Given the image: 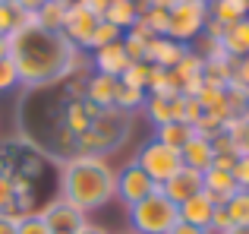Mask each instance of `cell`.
<instances>
[{
    "instance_id": "1",
    "label": "cell",
    "mask_w": 249,
    "mask_h": 234,
    "mask_svg": "<svg viewBox=\"0 0 249 234\" xmlns=\"http://www.w3.org/2000/svg\"><path fill=\"white\" fill-rule=\"evenodd\" d=\"M76 44L63 32L48 29H19L10 35V60L16 63L19 86L25 89H48L57 86L63 76L70 54Z\"/></svg>"
},
{
    "instance_id": "2",
    "label": "cell",
    "mask_w": 249,
    "mask_h": 234,
    "mask_svg": "<svg viewBox=\"0 0 249 234\" xmlns=\"http://www.w3.org/2000/svg\"><path fill=\"white\" fill-rule=\"evenodd\" d=\"M60 199L82 212L104 209L117 199V171L101 155H73L60 161Z\"/></svg>"
},
{
    "instance_id": "3",
    "label": "cell",
    "mask_w": 249,
    "mask_h": 234,
    "mask_svg": "<svg viewBox=\"0 0 249 234\" xmlns=\"http://www.w3.org/2000/svg\"><path fill=\"white\" fill-rule=\"evenodd\" d=\"M129 130H133V114H123L117 108H104L98 117L89 123L82 136H76V155H110L126 142Z\"/></svg>"
},
{
    "instance_id": "4",
    "label": "cell",
    "mask_w": 249,
    "mask_h": 234,
    "mask_svg": "<svg viewBox=\"0 0 249 234\" xmlns=\"http://www.w3.org/2000/svg\"><path fill=\"white\" fill-rule=\"evenodd\" d=\"M126 218H129V231L133 234H170L174 225L180 222V212H177V206L170 203L158 187V190L148 193L145 199L129 206Z\"/></svg>"
},
{
    "instance_id": "5",
    "label": "cell",
    "mask_w": 249,
    "mask_h": 234,
    "mask_svg": "<svg viewBox=\"0 0 249 234\" xmlns=\"http://www.w3.org/2000/svg\"><path fill=\"white\" fill-rule=\"evenodd\" d=\"M133 161H136V165H139L158 187L167 184V180L183 168L180 149H170V146H164V142H158V139H148L145 146H139V152H136Z\"/></svg>"
},
{
    "instance_id": "6",
    "label": "cell",
    "mask_w": 249,
    "mask_h": 234,
    "mask_svg": "<svg viewBox=\"0 0 249 234\" xmlns=\"http://www.w3.org/2000/svg\"><path fill=\"white\" fill-rule=\"evenodd\" d=\"M167 38L180 44H193L196 38H202V29L208 22V3L205 0H193V3H180L167 10Z\"/></svg>"
},
{
    "instance_id": "7",
    "label": "cell",
    "mask_w": 249,
    "mask_h": 234,
    "mask_svg": "<svg viewBox=\"0 0 249 234\" xmlns=\"http://www.w3.org/2000/svg\"><path fill=\"white\" fill-rule=\"evenodd\" d=\"M38 215L44 218V225H48L51 234H79L85 225H89V212H82L79 206L67 203V199H60V196L51 206L38 209Z\"/></svg>"
},
{
    "instance_id": "8",
    "label": "cell",
    "mask_w": 249,
    "mask_h": 234,
    "mask_svg": "<svg viewBox=\"0 0 249 234\" xmlns=\"http://www.w3.org/2000/svg\"><path fill=\"white\" fill-rule=\"evenodd\" d=\"M155 190H158V184H155L136 161H129V165H123L120 171H117V199H120L126 209L136 206L139 199H145L148 193H155Z\"/></svg>"
},
{
    "instance_id": "9",
    "label": "cell",
    "mask_w": 249,
    "mask_h": 234,
    "mask_svg": "<svg viewBox=\"0 0 249 234\" xmlns=\"http://www.w3.org/2000/svg\"><path fill=\"white\" fill-rule=\"evenodd\" d=\"M98 22H101V19H98V16H91V13L85 10V6L73 3V6H67V19H63V35H67L70 41L76 44V48L89 51L91 32L98 29Z\"/></svg>"
},
{
    "instance_id": "10",
    "label": "cell",
    "mask_w": 249,
    "mask_h": 234,
    "mask_svg": "<svg viewBox=\"0 0 249 234\" xmlns=\"http://www.w3.org/2000/svg\"><path fill=\"white\" fill-rule=\"evenodd\" d=\"M91 57V73H104V76H114V79H120L123 70L129 67V54L123 51V41H114V44H104V48L98 51H89Z\"/></svg>"
},
{
    "instance_id": "11",
    "label": "cell",
    "mask_w": 249,
    "mask_h": 234,
    "mask_svg": "<svg viewBox=\"0 0 249 234\" xmlns=\"http://www.w3.org/2000/svg\"><path fill=\"white\" fill-rule=\"evenodd\" d=\"M161 193H164L174 206H183L186 199H193V196H199V193H202V171L180 168L167 184H161Z\"/></svg>"
},
{
    "instance_id": "12",
    "label": "cell",
    "mask_w": 249,
    "mask_h": 234,
    "mask_svg": "<svg viewBox=\"0 0 249 234\" xmlns=\"http://www.w3.org/2000/svg\"><path fill=\"white\" fill-rule=\"evenodd\" d=\"M101 108H95L91 101H63V111H60V127L73 136H82L89 130V123L98 117Z\"/></svg>"
},
{
    "instance_id": "13",
    "label": "cell",
    "mask_w": 249,
    "mask_h": 234,
    "mask_svg": "<svg viewBox=\"0 0 249 234\" xmlns=\"http://www.w3.org/2000/svg\"><path fill=\"white\" fill-rule=\"evenodd\" d=\"M186 51H189V44H180V41H174V38L158 35V38L148 41V63H152V67H161V70H174Z\"/></svg>"
},
{
    "instance_id": "14",
    "label": "cell",
    "mask_w": 249,
    "mask_h": 234,
    "mask_svg": "<svg viewBox=\"0 0 249 234\" xmlns=\"http://www.w3.org/2000/svg\"><path fill=\"white\" fill-rule=\"evenodd\" d=\"M202 190H205L218 206H224L240 187H237V180H233L231 171H224V168H208V171L202 174Z\"/></svg>"
},
{
    "instance_id": "15",
    "label": "cell",
    "mask_w": 249,
    "mask_h": 234,
    "mask_svg": "<svg viewBox=\"0 0 249 234\" xmlns=\"http://www.w3.org/2000/svg\"><path fill=\"white\" fill-rule=\"evenodd\" d=\"M180 155H183V168H193V171H202V174H205L208 168H212V161H214L212 139L193 133V136H189V142L180 149Z\"/></svg>"
},
{
    "instance_id": "16",
    "label": "cell",
    "mask_w": 249,
    "mask_h": 234,
    "mask_svg": "<svg viewBox=\"0 0 249 234\" xmlns=\"http://www.w3.org/2000/svg\"><path fill=\"white\" fill-rule=\"evenodd\" d=\"M214 199L208 196L205 190L199 193V196L186 199L183 206H177V212H180V222L186 225H196V228H208V222H212V212H214Z\"/></svg>"
},
{
    "instance_id": "17",
    "label": "cell",
    "mask_w": 249,
    "mask_h": 234,
    "mask_svg": "<svg viewBox=\"0 0 249 234\" xmlns=\"http://www.w3.org/2000/svg\"><path fill=\"white\" fill-rule=\"evenodd\" d=\"M114 95H117V79L104 73H91L85 79V101H91L95 108H114Z\"/></svg>"
},
{
    "instance_id": "18",
    "label": "cell",
    "mask_w": 249,
    "mask_h": 234,
    "mask_svg": "<svg viewBox=\"0 0 249 234\" xmlns=\"http://www.w3.org/2000/svg\"><path fill=\"white\" fill-rule=\"evenodd\" d=\"M221 44H224L227 57H233V60L249 57V16L233 22V25H227L224 35H221Z\"/></svg>"
},
{
    "instance_id": "19",
    "label": "cell",
    "mask_w": 249,
    "mask_h": 234,
    "mask_svg": "<svg viewBox=\"0 0 249 234\" xmlns=\"http://www.w3.org/2000/svg\"><path fill=\"white\" fill-rule=\"evenodd\" d=\"M196 98H199L202 111H205L208 117H218L221 123H227V120L233 117V114H231V105H227V92H224V89H212V86H205L199 95H196Z\"/></svg>"
},
{
    "instance_id": "20",
    "label": "cell",
    "mask_w": 249,
    "mask_h": 234,
    "mask_svg": "<svg viewBox=\"0 0 249 234\" xmlns=\"http://www.w3.org/2000/svg\"><path fill=\"white\" fill-rule=\"evenodd\" d=\"M208 16L218 19L221 25H233L249 16V6H246V0H212L208 3Z\"/></svg>"
},
{
    "instance_id": "21",
    "label": "cell",
    "mask_w": 249,
    "mask_h": 234,
    "mask_svg": "<svg viewBox=\"0 0 249 234\" xmlns=\"http://www.w3.org/2000/svg\"><path fill=\"white\" fill-rule=\"evenodd\" d=\"M104 19L110 25H117L120 32H129L136 25V19H139V10H136L133 0H110L107 10H104Z\"/></svg>"
},
{
    "instance_id": "22",
    "label": "cell",
    "mask_w": 249,
    "mask_h": 234,
    "mask_svg": "<svg viewBox=\"0 0 249 234\" xmlns=\"http://www.w3.org/2000/svg\"><path fill=\"white\" fill-rule=\"evenodd\" d=\"M202 79L212 89H227L233 79V57H224V60H205L202 67Z\"/></svg>"
},
{
    "instance_id": "23",
    "label": "cell",
    "mask_w": 249,
    "mask_h": 234,
    "mask_svg": "<svg viewBox=\"0 0 249 234\" xmlns=\"http://www.w3.org/2000/svg\"><path fill=\"white\" fill-rule=\"evenodd\" d=\"M145 92H148V95H164V98L180 95V82H177L174 70L152 67V70H148V86H145Z\"/></svg>"
},
{
    "instance_id": "24",
    "label": "cell",
    "mask_w": 249,
    "mask_h": 234,
    "mask_svg": "<svg viewBox=\"0 0 249 234\" xmlns=\"http://www.w3.org/2000/svg\"><path fill=\"white\" fill-rule=\"evenodd\" d=\"M193 133H196L193 127H186V123H180V120H170V123L155 127V136H152V139L164 142V146H170V149H183V146L189 142V136H193Z\"/></svg>"
},
{
    "instance_id": "25",
    "label": "cell",
    "mask_w": 249,
    "mask_h": 234,
    "mask_svg": "<svg viewBox=\"0 0 249 234\" xmlns=\"http://www.w3.org/2000/svg\"><path fill=\"white\" fill-rule=\"evenodd\" d=\"M145 98H148V92H145V89L126 86V82H120V79H117V95H114V108H117V111L133 114V111H139V108H145Z\"/></svg>"
},
{
    "instance_id": "26",
    "label": "cell",
    "mask_w": 249,
    "mask_h": 234,
    "mask_svg": "<svg viewBox=\"0 0 249 234\" xmlns=\"http://www.w3.org/2000/svg\"><path fill=\"white\" fill-rule=\"evenodd\" d=\"M145 117L152 127H161V123L174 120V98H164V95H148L145 98Z\"/></svg>"
},
{
    "instance_id": "27",
    "label": "cell",
    "mask_w": 249,
    "mask_h": 234,
    "mask_svg": "<svg viewBox=\"0 0 249 234\" xmlns=\"http://www.w3.org/2000/svg\"><path fill=\"white\" fill-rule=\"evenodd\" d=\"M202 67H205V60H202V54L189 44V51L180 57V63L174 67V76H177V82H186V79H196V76H202Z\"/></svg>"
},
{
    "instance_id": "28",
    "label": "cell",
    "mask_w": 249,
    "mask_h": 234,
    "mask_svg": "<svg viewBox=\"0 0 249 234\" xmlns=\"http://www.w3.org/2000/svg\"><path fill=\"white\" fill-rule=\"evenodd\" d=\"M38 16V29H48V32H63V19H67V6L54 3V0H48V3L41 6V10L35 13Z\"/></svg>"
},
{
    "instance_id": "29",
    "label": "cell",
    "mask_w": 249,
    "mask_h": 234,
    "mask_svg": "<svg viewBox=\"0 0 249 234\" xmlns=\"http://www.w3.org/2000/svg\"><path fill=\"white\" fill-rule=\"evenodd\" d=\"M224 209H227L233 225H249V190H237L224 203Z\"/></svg>"
},
{
    "instance_id": "30",
    "label": "cell",
    "mask_w": 249,
    "mask_h": 234,
    "mask_svg": "<svg viewBox=\"0 0 249 234\" xmlns=\"http://www.w3.org/2000/svg\"><path fill=\"white\" fill-rule=\"evenodd\" d=\"M120 38H123V32L117 29V25H110L107 19H101V22H98V29L91 32L89 51H98V48H104V44H114V41H120Z\"/></svg>"
},
{
    "instance_id": "31",
    "label": "cell",
    "mask_w": 249,
    "mask_h": 234,
    "mask_svg": "<svg viewBox=\"0 0 249 234\" xmlns=\"http://www.w3.org/2000/svg\"><path fill=\"white\" fill-rule=\"evenodd\" d=\"M148 70H152V63H145V60H133L126 70H123L120 82H126V86H136V89H145V86H148Z\"/></svg>"
},
{
    "instance_id": "32",
    "label": "cell",
    "mask_w": 249,
    "mask_h": 234,
    "mask_svg": "<svg viewBox=\"0 0 249 234\" xmlns=\"http://www.w3.org/2000/svg\"><path fill=\"white\" fill-rule=\"evenodd\" d=\"M123 51L129 54V60H145L148 63V41L139 35H133V32H123Z\"/></svg>"
},
{
    "instance_id": "33",
    "label": "cell",
    "mask_w": 249,
    "mask_h": 234,
    "mask_svg": "<svg viewBox=\"0 0 249 234\" xmlns=\"http://www.w3.org/2000/svg\"><path fill=\"white\" fill-rule=\"evenodd\" d=\"M19 86V73H16V63L10 60V57H3L0 60V95L13 92V89Z\"/></svg>"
},
{
    "instance_id": "34",
    "label": "cell",
    "mask_w": 249,
    "mask_h": 234,
    "mask_svg": "<svg viewBox=\"0 0 249 234\" xmlns=\"http://www.w3.org/2000/svg\"><path fill=\"white\" fill-rule=\"evenodd\" d=\"M16 234H51L48 225H44V218L38 215V212H32V215H19V231Z\"/></svg>"
},
{
    "instance_id": "35",
    "label": "cell",
    "mask_w": 249,
    "mask_h": 234,
    "mask_svg": "<svg viewBox=\"0 0 249 234\" xmlns=\"http://www.w3.org/2000/svg\"><path fill=\"white\" fill-rule=\"evenodd\" d=\"M145 22H148V29H152L155 35H164V38H167V25H170L167 10H158V6H152V10L145 13Z\"/></svg>"
},
{
    "instance_id": "36",
    "label": "cell",
    "mask_w": 249,
    "mask_h": 234,
    "mask_svg": "<svg viewBox=\"0 0 249 234\" xmlns=\"http://www.w3.org/2000/svg\"><path fill=\"white\" fill-rule=\"evenodd\" d=\"M231 228H233V222H231V215H227V209H224V206H214L212 222H208V231H212V234H227Z\"/></svg>"
},
{
    "instance_id": "37",
    "label": "cell",
    "mask_w": 249,
    "mask_h": 234,
    "mask_svg": "<svg viewBox=\"0 0 249 234\" xmlns=\"http://www.w3.org/2000/svg\"><path fill=\"white\" fill-rule=\"evenodd\" d=\"M202 117H205V111H202L199 98H186V95H183V123H186V127H196Z\"/></svg>"
},
{
    "instance_id": "38",
    "label": "cell",
    "mask_w": 249,
    "mask_h": 234,
    "mask_svg": "<svg viewBox=\"0 0 249 234\" xmlns=\"http://www.w3.org/2000/svg\"><path fill=\"white\" fill-rule=\"evenodd\" d=\"M0 212H13V184L3 165H0Z\"/></svg>"
},
{
    "instance_id": "39",
    "label": "cell",
    "mask_w": 249,
    "mask_h": 234,
    "mask_svg": "<svg viewBox=\"0 0 249 234\" xmlns=\"http://www.w3.org/2000/svg\"><path fill=\"white\" fill-rule=\"evenodd\" d=\"M13 25H16V6L0 3V38H10Z\"/></svg>"
},
{
    "instance_id": "40",
    "label": "cell",
    "mask_w": 249,
    "mask_h": 234,
    "mask_svg": "<svg viewBox=\"0 0 249 234\" xmlns=\"http://www.w3.org/2000/svg\"><path fill=\"white\" fill-rule=\"evenodd\" d=\"M231 174H233V180H237L240 190H249V155H240Z\"/></svg>"
},
{
    "instance_id": "41",
    "label": "cell",
    "mask_w": 249,
    "mask_h": 234,
    "mask_svg": "<svg viewBox=\"0 0 249 234\" xmlns=\"http://www.w3.org/2000/svg\"><path fill=\"white\" fill-rule=\"evenodd\" d=\"M233 82H240V86L249 89V57H240V60H233Z\"/></svg>"
},
{
    "instance_id": "42",
    "label": "cell",
    "mask_w": 249,
    "mask_h": 234,
    "mask_svg": "<svg viewBox=\"0 0 249 234\" xmlns=\"http://www.w3.org/2000/svg\"><path fill=\"white\" fill-rule=\"evenodd\" d=\"M19 231V215L16 212H0V234H16Z\"/></svg>"
},
{
    "instance_id": "43",
    "label": "cell",
    "mask_w": 249,
    "mask_h": 234,
    "mask_svg": "<svg viewBox=\"0 0 249 234\" xmlns=\"http://www.w3.org/2000/svg\"><path fill=\"white\" fill-rule=\"evenodd\" d=\"M79 6H85V10L91 13V16H98V19H104V10H107V3L110 0H76Z\"/></svg>"
},
{
    "instance_id": "44",
    "label": "cell",
    "mask_w": 249,
    "mask_h": 234,
    "mask_svg": "<svg viewBox=\"0 0 249 234\" xmlns=\"http://www.w3.org/2000/svg\"><path fill=\"white\" fill-rule=\"evenodd\" d=\"M170 234H212V231L208 228H196V225H186V222H177Z\"/></svg>"
},
{
    "instance_id": "45",
    "label": "cell",
    "mask_w": 249,
    "mask_h": 234,
    "mask_svg": "<svg viewBox=\"0 0 249 234\" xmlns=\"http://www.w3.org/2000/svg\"><path fill=\"white\" fill-rule=\"evenodd\" d=\"M240 155H249V120L243 123V133H240V142H237Z\"/></svg>"
},
{
    "instance_id": "46",
    "label": "cell",
    "mask_w": 249,
    "mask_h": 234,
    "mask_svg": "<svg viewBox=\"0 0 249 234\" xmlns=\"http://www.w3.org/2000/svg\"><path fill=\"white\" fill-rule=\"evenodd\" d=\"M44 3H48V0H19L16 6H19V10H29V13H38Z\"/></svg>"
},
{
    "instance_id": "47",
    "label": "cell",
    "mask_w": 249,
    "mask_h": 234,
    "mask_svg": "<svg viewBox=\"0 0 249 234\" xmlns=\"http://www.w3.org/2000/svg\"><path fill=\"white\" fill-rule=\"evenodd\" d=\"M79 234H107V231H104L101 225H91V222H89V225H85V228H82Z\"/></svg>"
},
{
    "instance_id": "48",
    "label": "cell",
    "mask_w": 249,
    "mask_h": 234,
    "mask_svg": "<svg viewBox=\"0 0 249 234\" xmlns=\"http://www.w3.org/2000/svg\"><path fill=\"white\" fill-rule=\"evenodd\" d=\"M10 57V38H0V60Z\"/></svg>"
},
{
    "instance_id": "49",
    "label": "cell",
    "mask_w": 249,
    "mask_h": 234,
    "mask_svg": "<svg viewBox=\"0 0 249 234\" xmlns=\"http://www.w3.org/2000/svg\"><path fill=\"white\" fill-rule=\"evenodd\" d=\"M227 234H249V225H233Z\"/></svg>"
},
{
    "instance_id": "50",
    "label": "cell",
    "mask_w": 249,
    "mask_h": 234,
    "mask_svg": "<svg viewBox=\"0 0 249 234\" xmlns=\"http://www.w3.org/2000/svg\"><path fill=\"white\" fill-rule=\"evenodd\" d=\"M54 3H60V6H73L76 0H54Z\"/></svg>"
},
{
    "instance_id": "51",
    "label": "cell",
    "mask_w": 249,
    "mask_h": 234,
    "mask_svg": "<svg viewBox=\"0 0 249 234\" xmlns=\"http://www.w3.org/2000/svg\"><path fill=\"white\" fill-rule=\"evenodd\" d=\"M0 3H6V6H16V3H19V0H0Z\"/></svg>"
},
{
    "instance_id": "52",
    "label": "cell",
    "mask_w": 249,
    "mask_h": 234,
    "mask_svg": "<svg viewBox=\"0 0 249 234\" xmlns=\"http://www.w3.org/2000/svg\"><path fill=\"white\" fill-rule=\"evenodd\" d=\"M120 234H133V231H120Z\"/></svg>"
},
{
    "instance_id": "53",
    "label": "cell",
    "mask_w": 249,
    "mask_h": 234,
    "mask_svg": "<svg viewBox=\"0 0 249 234\" xmlns=\"http://www.w3.org/2000/svg\"><path fill=\"white\" fill-rule=\"evenodd\" d=\"M246 6H249V0H246Z\"/></svg>"
},
{
    "instance_id": "54",
    "label": "cell",
    "mask_w": 249,
    "mask_h": 234,
    "mask_svg": "<svg viewBox=\"0 0 249 234\" xmlns=\"http://www.w3.org/2000/svg\"><path fill=\"white\" fill-rule=\"evenodd\" d=\"M148 3H152V0H148Z\"/></svg>"
}]
</instances>
